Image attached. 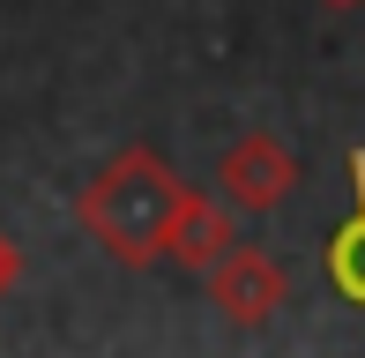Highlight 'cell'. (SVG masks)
Wrapping results in <instances>:
<instances>
[{
    "instance_id": "52a82bcc",
    "label": "cell",
    "mask_w": 365,
    "mask_h": 358,
    "mask_svg": "<svg viewBox=\"0 0 365 358\" xmlns=\"http://www.w3.org/2000/svg\"><path fill=\"white\" fill-rule=\"evenodd\" d=\"M328 8H365V0H328Z\"/></svg>"
},
{
    "instance_id": "8992f818",
    "label": "cell",
    "mask_w": 365,
    "mask_h": 358,
    "mask_svg": "<svg viewBox=\"0 0 365 358\" xmlns=\"http://www.w3.org/2000/svg\"><path fill=\"white\" fill-rule=\"evenodd\" d=\"M15 284H23V247H15V239L0 232V299H8Z\"/></svg>"
},
{
    "instance_id": "6da1fadb",
    "label": "cell",
    "mask_w": 365,
    "mask_h": 358,
    "mask_svg": "<svg viewBox=\"0 0 365 358\" xmlns=\"http://www.w3.org/2000/svg\"><path fill=\"white\" fill-rule=\"evenodd\" d=\"M179 179L149 142H127L120 157L90 172V187L75 194V224L90 232V247L120 269H157L164 262V224L179 209Z\"/></svg>"
},
{
    "instance_id": "277c9868",
    "label": "cell",
    "mask_w": 365,
    "mask_h": 358,
    "mask_svg": "<svg viewBox=\"0 0 365 358\" xmlns=\"http://www.w3.org/2000/svg\"><path fill=\"white\" fill-rule=\"evenodd\" d=\"M239 239V224H231V202L224 194H209V187H179V209H172V224H164V262H179V269H209L217 254Z\"/></svg>"
},
{
    "instance_id": "3957f363",
    "label": "cell",
    "mask_w": 365,
    "mask_h": 358,
    "mask_svg": "<svg viewBox=\"0 0 365 358\" xmlns=\"http://www.w3.org/2000/svg\"><path fill=\"white\" fill-rule=\"evenodd\" d=\"M217 194L239 209V217H276V209L298 194V157H291V142L269 135V127L239 135V142L217 157Z\"/></svg>"
},
{
    "instance_id": "7a4b0ae2",
    "label": "cell",
    "mask_w": 365,
    "mask_h": 358,
    "mask_svg": "<svg viewBox=\"0 0 365 358\" xmlns=\"http://www.w3.org/2000/svg\"><path fill=\"white\" fill-rule=\"evenodd\" d=\"M202 276H209V306H217L231 329H269V321L284 314V299H291L284 262H276L269 247H246V239H231Z\"/></svg>"
},
{
    "instance_id": "5b68a950",
    "label": "cell",
    "mask_w": 365,
    "mask_h": 358,
    "mask_svg": "<svg viewBox=\"0 0 365 358\" xmlns=\"http://www.w3.org/2000/svg\"><path fill=\"white\" fill-rule=\"evenodd\" d=\"M343 165H351L358 202H351V217L328 232V247H321V276H328V291H336L343 306H358V314H365V150H351Z\"/></svg>"
}]
</instances>
